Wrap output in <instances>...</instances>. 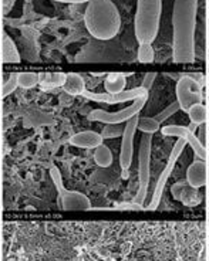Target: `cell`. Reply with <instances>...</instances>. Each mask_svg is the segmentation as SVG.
Here are the masks:
<instances>
[{
    "label": "cell",
    "mask_w": 209,
    "mask_h": 261,
    "mask_svg": "<svg viewBox=\"0 0 209 261\" xmlns=\"http://www.w3.org/2000/svg\"><path fill=\"white\" fill-rule=\"evenodd\" d=\"M141 236L134 234V239H124V242L120 244L117 251V257H114L115 253L110 250H103V248H96L90 246V242L87 240H80V239H73V237H64L65 242L68 243L70 250L65 251L64 248L57 250H50L46 246H33V248H26L21 246L19 250L12 253L14 255V261H138V255L131 257V253L134 251L135 244L140 240ZM187 257L178 258L175 261H185ZM150 261V260H148ZM192 261H203L202 258Z\"/></svg>",
    "instance_id": "6da1fadb"
},
{
    "label": "cell",
    "mask_w": 209,
    "mask_h": 261,
    "mask_svg": "<svg viewBox=\"0 0 209 261\" xmlns=\"http://www.w3.org/2000/svg\"><path fill=\"white\" fill-rule=\"evenodd\" d=\"M198 0H175L172 10V60L177 64L194 63V37Z\"/></svg>",
    "instance_id": "7a4b0ae2"
},
{
    "label": "cell",
    "mask_w": 209,
    "mask_h": 261,
    "mask_svg": "<svg viewBox=\"0 0 209 261\" xmlns=\"http://www.w3.org/2000/svg\"><path fill=\"white\" fill-rule=\"evenodd\" d=\"M84 24L94 39L108 41L121 30V16L111 0H90L85 9Z\"/></svg>",
    "instance_id": "3957f363"
},
{
    "label": "cell",
    "mask_w": 209,
    "mask_h": 261,
    "mask_svg": "<svg viewBox=\"0 0 209 261\" xmlns=\"http://www.w3.org/2000/svg\"><path fill=\"white\" fill-rule=\"evenodd\" d=\"M162 0H137L134 30L138 43H151L155 40L159 29Z\"/></svg>",
    "instance_id": "277c9868"
},
{
    "label": "cell",
    "mask_w": 209,
    "mask_h": 261,
    "mask_svg": "<svg viewBox=\"0 0 209 261\" xmlns=\"http://www.w3.org/2000/svg\"><path fill=\"white\" fill-rule=\"evenodd\" d=\"M50 176L54 183V188L57 192V207L63 212H88L92 210V203L88 199V196H85L81 192L76 190L65 189L63 177L60 170L53 166L50 169Z\"/></svg>",
    "instance_id": "5b68a950"
},
{
    "label": "cell",
    "mask_w": 209,
    "mask_h": 261,
    "mask_svg": "<svg viewBox=\"0 0 209 261\" xmlns=\"http://www.w3.org/2000/svg\"><path fill=\"white\" fill-rule=\"evenodd\" d=\"M185 146H187V141L182 139V138H179L177 142H175L174 148L171 150V155L170 158H168L167 166L164 168V170L161 172V175L158 176L157 182H155V188H154V192H152V196H151L147 210L154 212V210H157L158 207H159L161 200H162L164 190H165V186H167V182H168L171 173H172V170L175 168V163H177V161L179 159V156H181V153H182L183 149H185Z\"/></svg>",
    "instance_id": "8992f818"
},
{
    "label": "cell",
    "mask_w": 209,
    "mask_h": 261,
    "mask_svg": "<svg viewBox=\"0 0 209 261\" xmlns=\"http://www.w3.org/2000/svg\"><path fill=\"white\" fill-rule=\"evenodd\" d=\"M148 101V92L143 94L141 97H138L135 101H132V104L127 108H123L117 112H108L104 110H94L88 114L90 121L96 122H103V124H125L127 121H130L131 118L140 115V111L144 108L145 102Z\"/></svg>",
    "instance_id": "52a82bcc"
},
{
    "label": "cell",
    "mask_w": 209,
    "mask_h": 261,
    "mask_svg": "<svg viewBox=\"0 0 209 261\" xmlns=\"http://www.w3.org/2000/svg\"><path fill=\"white\" fill-rule=\"evenodd\" d=\"M177 101L182 111H188L192 105L202 104V84L191 77L190 74L178 80Z\"/></svg>",
    "instance_id": "ba28073f"
},
{
    "label": "cell",
    "mask_w": 209,
    "mask_h": 261,
    "mask_svg": "<svg viewBox=\"0 0 209 261\" xmlns=\"http://www.w3.org/2000/svg\"><path fill=\"white\" fill-rule=\"evenodd\" d=\"M151 148H152V135L144 134L141 137L140 150H138V179H140L138 189L148 190V186H150Z\"/></svg>",
    "instance_id": "9c48e42d"
},
{
    "label": "cell",
    "mask_w": 209,
    "mask_h": 261,
    "mask_svg": "<svg viewBox=\"0 0 209 261\" xmlns=\"http://www.w3.org/2000/svg\"><path fill=\"white\" fill-rule=\"evenodd\" d=\"M138 121L140 117L131 118L125 122L124 134H123V142H121V153H120V165L121 169L128 170L132 163V153H134V137L138 129Z\"/></svg>",
    "instance_id": "30bf717a"
},
{
    "label": "cell",
    "mask_w": 209,
    "mask_h": 261,
    "mask_svg": "<svg viewBox=\"0 0 209 261\" xmlns=\"http://www.w3.org/2000/svg\"><path fill=\"white\" fill-rule=\"evenodd\" d=\"M144 88L143 87H137V88H132L128 91L118 92V94H108V92H103V94H97V92H91L85 90L83 92L81 97L87 98L90 101H96V102H101V104H121V102H128V101H135L138 97H141L143 94H145Z\"/></svg>",
    "instance_id": "8fae6325"
},
{
    "label": "cell",
    "mask_w": 209,
    "mask_h": 261,
    "mask_svg": "<svg viewBox=\"0 0 209 261\" xmlns=\"http://www.w3.org/2000/svg\"><path fill=\"white\" fill-rule=\"evenodd\" d=\"M162 132V135L165 137H178L182 138L187 141V144L190 145L194 153H195V158H199L201 161H205L206 159V148L205 145H202L199 142V139L196 138L195 134H192L188 126H181V125H168V126H162V129H159Z\"/></svg>",
    "instance_id": "7c38bea8"
},
{
    "label": "cell",
    "mask_w": 209,
    "mask_h": 261,
    "mask_svg": "<svg viewBox=\"0 0 209 261\" xmlns=\"http://www.w3.org/2000/svg\"><path fill=\"white\" fill-rule=\"evenodd\" d=\"M68 142L72 146L81 148V149H96L100 145H103L104 139L101 137V134H97L94 130H83L74 134Z\"/></svg>",
    "instance_id": "4fadbf2b"
},
{
    "label": "cell",
    "mask_w": 209,
    "mask_h": 261,
    "mask_svg": "<svg viewBox=\"0 0 209 261\" xmlns=\"http://www.w3.org/2000/svg\"><path fill=\"white\" fill-rule=\"evenodd\" d=\"M187 182L191 188L199 189L208 182V166L205 161H195L187 170Z\"/></svg>",
    "instance_id": "5bb4252c"
},
{
    "label": "cell",
    "mask_w": 209,
    "mask_h": 261,
    "mask_svg": "<svg viewBox=\"0 0 209 261\" xmlns=\"http://www.w3.org/2000/svg\"><path fill=\"white\" fill-rule=\"evenodd\" d=\"M0 56H2V63H6V64H19L21 61L17 47L7 34H3L2 46H0Z\"/></svg>",
    "instance_id": "9a60e30c"
},
{
    "label": "cell",
    "mask_w": 209,
    "mask_h": 261,
    "mask_svg": "<svg viewBox=\"0 0 209 261\" xmlns=\"http://www.w3.org/2000/svg\"><path fill=\"white\" fill-rule=\"evenodd\" d=\"M63 90L70 95H83L85 91V83L79 74H65V81Z\"/></svg>",
    "instance_id": "2e32d148"
},
{
    "label": "cell",
    "mask_w": 209,
    "mask_h": 261,
    "mask_svg": "<svg viewBox=\"0 0 209 261\" xmlns=\"http://www.w3.org/2000/svg\"><path fill=\"white\" fill-rule=\"evenodd\" d=\"M125 83H127V80H125L124 74H110L105 79V92H108V94L123 92L125 88Z\"/></svg>",
    "instance_id": "e0dca14e"
},
{
    "label": "cell",
    "mask_w": 209,
    "mask_h": 261,
    "mask_svg": "<svg viewBox=\"0 0 209 261\" xmlns=\"http://www.w3.org/2000/svg\"><path fill=\"white\" fill-rule=\"evenodd\" d=\"M94 162L97 163L100 168H108L112 163V153L110 148H107L104 144L100 145L94 149Z\"/></svg>",
    "instance_id": "ac0fdd59"
},
{
    "label": "cell",
    "mask_w": 209,
    "mask_h": 261,
    "mask_svg": "<svg viewBox=\"0 0 209 261\" xmlns=\"http://www.w3.org/2000/svg\"><path fill=\"white\" fill-rule=\"evenodd\" d=\"M188 115H190L191 122H194L198 126L202 124H206V121H208V110H206V107L203 104H195L191 107L190 110H188Z\"/></svg>",
    "instance_id": "d6986e66"
},
{
    "label": "cell",
    "mask_w": 209,
    "mask_h": 261,
    "mask_svg": "<svg viewBox=\"0 0 209 261\" xmlns=\"http://www.w3.org/2000/svg\"><path fill=\"white\" fill-rule=\"evenodd\" d=\"M138 129L141 130L143 134L154 135L155 132H158V130L161 129V124L158 122L155 118L143 117L140 118V121H138Z\"/></svg>",
    "instance_id": "ffe728a7"
},
{
    "label": "cell",
    "mask_w": 209,
    "mask_h": 261,
    "mask_svg": "<svg viewBox=\"0 0 209 261\" xmlns=\"http://www.w3.org/2000/svg\"><path fill=\"white\" fill-rule=\"evenodd\" d=\"M40 81V74H36V72H19L17 74V84L21 88H33L36 85L39 84Z\"/></svg>",
    "instance_id": "44dd1931"
},
{
    "label": "cell",
    "mask_w": 209,
    "mask_h": 261,
    "mask_svg": "<svg viewBox=\"0 0 209 261\" xmlns=\"http://www.w3.org/2000/svg\"><path fill=\"white\" fill-rule=\"evenodd\" d=\"M138 61L143 64H150L155 59V51L151 43H141L138 48Z\"/></svg>",
    "instance_id": "7402d4cb"
},
{
    "label": "cell",
    "mask_w": 209,
    "mask_h": 261,
    "mask_svg": "<svg viewBox=\"0 0 209 261\" xmlns=\"http://www.w3.org/2000/svg\"><path fill=\"white\" fill-rule=\"evenodd\" d=\"M65 81V74L63 72H54V74H40V81L43 85L50 87H63Z\"/></svg>",
    "instance_id": "603a6c76"
},
{
    "label": "cell",
    "mask_w": 209,
    "mask_h": 261,
    "mask_svg": "<svg viewBox=\"0 0 209 261\" xmlns=\"http://www.w3.org/2000/svg\"><path fill=\"white\" fill-rule=\"evenodd\" d=\"M124 126L123 124H105V128L101 132L103 139H110V138L123 137L124 134Z\"/></svg>",
    "instance_id": "cb8c5ba5"
},
{
    "label": "cell",
    "mask_w": 209,
    "mask_h": 261,
    "mask_svg": "<svg viewBox=\"0 0 209 261\" xmlns=\"http://www.w3.org/2000/svg\"><path fill=\"white\" fill-rule=\"evenodd\" d=\"M181 110V107H179V102L178 101H174L172 104H170L167 108H164L162 111L158 112L157 115H155V119H157L159 124H162L164 121H167L168 118H171L174 114H177L178 111Z\"/></svg>",
    "instance_id": "d4e9b609"
},
{
    "label": "cell",
    "mask_w": 209,
    "mask_h": 261,
    "mask_svg": "<svg viewBox=\"0 0 209 261\" xmlns=\"http://www.w3.org/2000/svg\"><path fill=\"white\" fill-rule=\"evenodd\" d=\"M19 87L17 84V74H12L9 80H7L5 84L2 85V88H0V94H2V97H7V95H10L12 92L16 91V88Z\"/></svg>",
    "instance_id": "484cf974"
},
{
    "label": "cell",
    "mask_w": 209,
    "mask_h": 261,
    "mask_svg": "<svg viewBox=\"0 0 209 261\" xmlns=\"http://www.w3.org/2000/svg\"><path fill=\"white\" fill-rule=\"evenodd\" d=\"M155 79H157V74H155V72H148V74H145L141 87L144 88L145 91H150L151 87L154 84V81H155Z\"/></svg>",
    "instance_id": "4316f807"
},
{
    "label": "cell",
    "mask_w": 209,
    "mask_h": 261,
    "mask_svg": "<svg viewBox=\"0 0 209 261\" xmlns=\"http://www.w3.org/2000/svg\"><path fill=\"white\" fill-rule=\"evenodd\" d=\"M198 139H199V142L202 145L206 144V124L199 125V130H198Z\"/></svg>",
    "instance_id": "83f0119b"
},
{
    "label": "cell",
    "mask_w": 209,
    "mask_h": 261,
    "mask_svg": "<svg viewBox=\"0 0 209 261\" xmlns=\"http://www.w3.org/2000/svg\"><path fill=\"white\" fill-rule=\"evenodd\" d=\"M54 2H60V3H76V5H79V3H88L90 0H54Z\"/></svg>",
    "instance_id": "f1b7e54d"
},
{
    "label": "cell",
    "mask_w": 209,
    "mask_h": 261,
    "mask_svg": "<svg viewBox=\"0 0 209 261\" xmlns=\"http://www.w3.org/2000/svg\"><path fill=\"white\" fill-rule=\"evenodd\" d=\"M2 172H0V210H3V188H2V183H3V180H2Z\"/></svg>",
    "instance_id": "f546056e"
},
{
    "label": "cell",
    "mask_w": 209,
    "mask_h": 261,
    "mask_svg": "<svg viewBox=\"0 0 209 261\" xmlns=\"http://www.w3.org/2000/svg\"><path fill=\"white\" fill-rule=\"evenodd\" d=\"M196 128H198V125L194 124V122H191L190 126H188V129H190L191 132H192V134H195V132H196ZM195 135H196V134H195Z\"/></svg>",
    "instance_id": "4dcf8cb0"
},
{
    "label": "cell",
    "mask_w": 209,
    "mask_h": 261,
    "mask_svg": "<svg viewBox=\"0 0 209 261\" xmlns=\"http://www.w3.org/2000/svg\"><path fill=\"white\" fill-rule=\"evenodd\" d=\"M128 177H130V175H128V170H123V179L127 180Z\"/></svg>",
    "instance_id": "1f68e13d"
},
{
    "label": "cell",
    "mask_w": 209,
    "mask_h": 261,
    "mask_svg": "<svg viewBox=\"0 0 209 261\" xmlns=\"http://www.w3.org/2000/svg\"><path fill=\"white\" fill-rule=\"evenodd\" d=\"M208 47H209V19H208Z\"/></svg>",
    "instance_id": "d6a6232c"
},
{
    "label": "cell",
    "mask_w": 209,
    "mask_h": 261,
    "mask_svg": "<svg viewBox=\"0 0 209 261\" xmlns=\"http://www.w3.org/2000/svg\"><path fill=\"white\" fill-rule=\"evenodd\" d=\"M0 165H2V153H0Z\"/></svg>",
    "instance_id": "836d02e7"
},
{
    "label": "cell",
    "mask_w": 209,
    "mask_h": 261,
    "mask_svg": "<svg viewBox=\"0 0 209 261\" xmlns=\"http://www.w3.org/2000/svg\"><path fill=\"white\" fill-rule=\"evenodd\" d=\"M0 10H2V0H0Z\"/></svg>",
    "instance_id": "e575fe53"
},
{
    "label": "cell",
    "mask_w": 209,
    "mask_h": 261,
    "mask_svg": "<svg viewBox=\"0 0 209 261\" xmlns=\"http://www.w3.org/2000/svg\"><path fill=\"white\" fill-rule=\"evenodd\" d=\"M0 46H2V37H0Z\"/></svg>",
    "instance_id": "d590c367"
},
{
    "label": "cell",
    "mask_w": 209,
    "mask_h": 261,
    "mask_svg": "<svg viewBox=\"0 0 209 261\" xmlns=\"http://www.w3.org/2000/svg\"><path fill=\"white\" fill-rule=\"evenodd\" d=\"M208 12H209V0H208Z\"/></svg>",
    "instance_id": "8d00e7d4"
},
{
    "label": "cell",
    "mask_w": 209,
    "mask_h": 261,
    "mask_svg": "<svg viewBox=\"0 0 209 261\" xmlns=\"http://www.w3.org/2000/svg\"><path fill=\"white\" fill-rule=\"evenodd\" d=\"M0 115H2V110H0Z\"/></svg>",
    "instance_id": "74e56055"
},
{
    "label": "cell",
    "mask_w": 209,
    "mask_h": 261,
    "mask_svg": "<svg viewBox=\"0 0 209 261\" xmlns=\"http://www.w3.org/2000/svg\"><path fill=\"white\" fill-rule=\"evenodd\" d=\"M0 98H2V94H0Z\"/></svg>",
    "instance_id": "f35d334b"
},
{
    "label": "cell",
    "mask_w": 209,
    "mask_h": 261,
    "mask_svg": "<svg viewBox=\"0 0 209 261\" xmlns=\"http://www.w3.org/2000/svg\"><path fill=\"white\" fill-rule=\"evenodd\" d=\"M208 139H209V135H208Z\"/></svg>",
    "instance_id": "ab89813d"
},
{
    "label": "cell",
    "mask_w": 209,
    "mask_h": 261,
    "mask_svg": "<svg viewBox=\"0 0 209 261\" xmlns=\"http://www.w3.org/2000/svg\"><path fill=\"white\" fill-rule=\"evenodd\" d=\"M208 115H209V114H208Z\"/></svg>",
    "instance_id": "60d3db41"
}]
</instances>
